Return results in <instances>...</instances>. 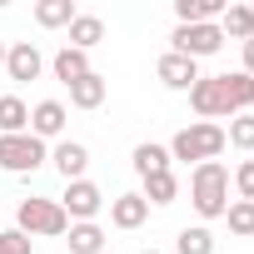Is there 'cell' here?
Listing matches in <instances>:
<instances>
[{
	"label": "cell",
	"instance_id": "obj_4",
	"mask_svg": "<svg viewBox=\"0 0 254 254\" xmlns=\"http://www.w3.org/2000/svg\"><path fill=\"white\" fill-rule=\"evenodd\" d=\"M45 160H50L45 140H35V135H0V170H10V175H35Z\"/></svg>",
	"mask_w": 254,
	"mask_h": 254
},
{
	"label": "cell",
	"instance_id": "obj_30",
	"mask_svg": "<svg viewBox=\"0 0 254 254\" xmlns=\"http://www.w3.org/2000/svg\"><path fill=\"white\" fill-rule=\"evenodd\" d=\"M140 254H160V249H140Z\"/></svg>",
	"mask_w": 254,
	"mask_h": 254
},
{
	"label": "cell",
	"instance_id": "obj_13",
	"mask_svg": "<svg viewBox=\"0 0 254 254\" xmlns=\"http://www.w3.org/2000/svg\"><path fill=\"white\" fill-rule=\"evenodd\" d=\"M50 70H55V80L70 90L75 80H85V75H90V55H85V50H70V45H60V50H55V60H50Z\"/></svg>",
	"mask_w": 254,
	"mask_h": 254
},
{
	"label": "cell",
	"instance_id": "obj_23",
	"mask_svg": "<svg viewBox=\"0 0 254 254\" xmlns=\"http://www.w3.org/2000/svg\"><path fill=\"white\" fill-rule=\"evenodd\" d=\"M140 194H145V204H175V194H180V180H175L170 170H165V175H150Z\"/></svg>",
	"mask_w": 254,
	"mask_h": 254
},
{
	"label": "cell",
	"instance_id": "obj_9",
	"mask_svg": "<svg viewBox=\"0 0 254 254\" xmlns=\"http://www.w3.org/2000/svg\"><path fill=\"white\" fill-rule=\"evenodd\" d=\"M50 165L60 170L65 185H75V180H85V170H90V150H85L80 140H60V145L50 150Z\"/></svg>",
	"mask_w": 254,
	"mask_h": 254
},
{
	"label": "cell",
	"instance_id": "obj_16",
	"mask_svg": "<svg viewBox=\"0 0 254 254\" xmlns=\"http://www.w3.org/2000/svg\"><path fill=\"white\" fill-rule=\"evenodd\" d=\"M0 135H30V105L20 95H0Z\"/></svg>",
	"mask_w": 254,
	"mask_h": 254
},
{
	"label": "cell",
	"instance_id": "obj_15",
	"mask_svg": "<svg viewBox=\"0 0 254 254\" xmlns=\"http://www.w3.org/2000/svg\"><path fill=\"white\" fill-rule=\"evenodd\" d=\"M65 244H70V254H105L110 234L90 219V224H70V229H65Z\"/></svg>",
	"mask_w": 254,
	"mask_h": 254
},
{
	"label": "cell",
	"instance_id": "obj_25",
	"mask_svg": "<svg viewBox=\"0 0 254 254\" xmlns=\"http://www.w3.org/2000/svg\"><path fill=\"white\" fill-rule=\"evenodd\" d=\"M224 145H234V150H254V115H234V120H229Z\"/></svg>",
	"mask_w": 254,
	"mask_h": 254
},
{
	"label": "cell",
	"instance_id": "obj_1",
	"mask_svg": "<svg viewBox=\"0 0 254 254\" xmlns=\"http://www.w3.org/2000/svg\"><path fill=\"white\" fill-rule=\"evenodd\" d=\"M190 199H194V214H199V219H224V209H229V170H224L219 160L194 165V175H190Z\"/></svg>",
	"mask_w": 254,
	"mask_h": 254
},
{
	"label": "cell",
	"instance_id": "obj_28",
	"mask_svg": "<svg viewBox=\"0 0 254 254\" xmlns=\"http://www.w3.org/2000/svg\"><path fill=\"white\" fill-rule=\"evenodd\" d=\"M244 75H254V40H244Z\"/></svg>",
	"mask_w": 254,
	"mask_h": 254
},
{
	"label": "cell",
	"instance_id": "obj_24",
	"mask_svg": "<svg viewBox=\"0 0 254 254\" xmlns=\"http://www.w3.org/2000/svg\"><path fill=\"white\" fill-rule=\"evenodd\" d=\"M224 219H229V234L254 239V204H249V199H234V204L224 209Z\"/></svg>",
	"mask_w": 254,
	"mask_h": 254
},
{
	"label": "cell",
	"instance_id": "obj_12",
	"mask_svg": "<svg viewBox=\"0 0 254 254\" xmlns=\"http://www.w3.org/2000/svg\"><path fill=\"white\" fill-rule=\"evenodd\" d=\"M155 70H160L165 90H194V80H199V65H194V60H185V55H175V50H165Z\"/></svg>",
	"mask_w": 254,
	"mask_h": 254
},
{
	"label": "cell",
	"instance_id": "obj_20",
	"mask_svg": "<svg viewBox=\"0 0 254 254\" xmlns=\"http://www.w3.org/2000/svg\"><path fill=\"white\" fill-rule=\"evenodd\" d=\"M219 35H234V40H254V5H234L219 15Z\"/></svg>",
	"mask_w": 254,
	"mask_h": 254
},
{
	"label": "cell",
	"instance_id": "obj_22",
	"mask_svg": "<svg viewBox=\"0 0 254 254\" xmlns=\"http://www.w3.org/2000/svg\"><path fill=\"white\" fill-rule=\"evenodd\" d=\"M175 254H214V234L204 224H185L175 234Z\"/></svg>",
	"mask_w": 254,
	"mask_h": 254
},
{
	"label": "cell",
	"instance_id": "obj_3",
	"mask_svg": "<svg viewBox=\"0 0 254 254\" xmlns=\"http://www.w3.org/2000/svg\"><path fill=\"white\" fill-rule=\"evenodd\" d=\"M15 229H20V234H45V239H60V234L70 229V214L60 209V199L30 194V199H20V209H15Z\"/></svg>",
	"mask_w": 254,
	"mask_h": 254
},
{
	"label": "cell",
	"instance_id": "obj_14",
	"mask_svg": "<svg viewBox=\"0 0 254 254\" xmlns=\"http://www.w3.org/2000/svg\"><path fill=\"white\" fill-rule=\"evenodd\" d=\"M105 95H110V80H105L100 70H90L85 80H75V85H70V105H75V110H100V105H105Z\"/></svg>",
	"mask_w": 254,
	"mask_h": 254
},
{
	"label": "cell",
	"instance_id": "obj_7",
	"mask_svg": "<svg viewBox=\"0 0 254 254\" xmlns=\"http://www.w3.org/2000/svg\"><path fill=\"white\" fill-rule=\"evenodd\" d=\"M190 105H194V115L199 120H234V110H229V95H224V80L219 75H199L194 80V90H190Z\"/></svg>",
	"mask_w": 254,
	"mask_h": 254
},
{
	"label": "cell",
	"instance_id": "obj_5",
	"mask_svg": "<svg viewBox=\"0 0 254 254\" xmlns=\"http://www.w3.org/2000/svg\"><path fill=\"white\" fill-rule=\"evenodd\" d=\"M219 45H224L219 25H175V35H170V50L185 55V60H194V65L204 55H219Z\"/></svg>",
	"mask_w": 254,
	"mask_h": 254
},
{
	"label": "cell",
	"instance_id": "obj_11",
	"mask_svg": "<svg viewBox=\"0 0 254 254\" xmlns=\"http://www.w3.org/2000/svg\"><path fill=\"white\" fill-rule=\"evenodd\" d=\"M145 219H150V204H145V194H140V190L115 194V199H110V224H115V229H140Z\"/></svg>",
	"mask_w": 254,
	"mask_h": 254
},
{
	"label": "cell",
	"instance_id": "obj_27",
	"mask_svg": "<svg viewBox=\"0 0 254 254\" xmlns=\"http://www.w3.org/2000/svg\"><path fill=\"white\" fill-rule=\"evenodd\" d=\"M234 190H239V199L254 204V160H244V165L234 170Z\"/></svg>",
	"mask_w": 254,
	"mask_h": 254
},
{
	"label": "cell",
	"instance_id": "obj_6",
	"mask_svg": "<svg viewBox=\"0 0 254 254\" xmlns=\"http://www.w3.org/2000/svg\"><path fill=\"white\" fill-rule=\"evenodd\" d=\"M60 209L70 214V224H90V219L105 209V190H100L95 180H75V185H65Z\"/></svg>",
	"mask_w": 254,
	"mask_h": 254
},
{
	"label": "cell",
	"instance_id": "obj_29",
	"mask_svg": "<svg viewBox=\"0 0 254 254\" xmlns=\"http://www.w3.org/2000/svg\"><path fill=\"white\" fill-rule=\"evenodd\" d=\"M5 50H10V45H5V40H0V70H5Z\"/></svg>",
	"mask_w": 254,
	"mask_h": 254
},
{
	"label": "cell",
	"instance_id": "obj_10",
	"mask_svg": "<svg viewBox=\"0 0 254 254\" xmlns=\"http://www.w3.org/2000/svg\"><path fill=\"white\" fill-rule=\"evenodd\" d=\"M65 120H70V110H65L60 100H40V105L30 110V135H35V140H60V135H65Z\"/></svg>",
	"mask_w": 254,
	"mask_h": 254
},
{
	"label": "cell",
	"instance_id": "obj_17",
	"mask_svg": "<svg viewBox=\"0 0 254 254\" xmlns=\"http://www.w3.org/2000/svg\"><path fill=\"white\" fill-rule=\"evenodd\" d=\"M224 80V95H229V110L234 115H254V75L234 70V75H219Z\"/></svg>",
	"mask_w": 254,
	"mask_h": 254
},
{
	"label": "cell",
	"instance_id": "obj_21",
	"mask_svg": "<svg viewBox=\"0 0 254 254\" xmlns=\"http://www.w3.org/2000/svg\"><path fill=\"white\" fill-rule=\"evenodd\" d=\"M130 165H135V175H140V180H150V175H165V170H170V150H165V145H135Z\"/></svg>",
	"mask_w": 254,
	"mask_h": 254
},
{
	"label": "cell",
	"instance_id": "obj_26",
	"mask_svg": "<svg viewBox=\"0 0 254 254\" xmlns=\"http://www.w3.org/2000/svg\"><path fill=\"white\" fill-rule=\"evenodd\" d=\"M0 254H30V234H20V229H0Z\"/></svg>",
	"mask_w": 254,
	"mask_h": 254
},
{
	"label": "cell",
	"instance_id": "obj_18",
	"mask_svg": "<svg viewBox=\"0 0 254 254\" xmlns=\"http://www.w3.org/2000/svg\"><path fill=\"white\" fill-rule=\"evenodd\" d=\"M100 40H105V20L100 15H75L70 20V50H85L90 55Z\"/></svg>",
	"mask_w": 254,
	"mask_h": 254
},
{
	"label": "cell",
	"instance_id": "obj_19",
	"mask_svg": "<svg viewBox=\"0 0 254 254\" xmlns=\"http://www.w3.org/2000/svg\"><path fill=\"white\" fill-rule=\"evenodd\" d=\"M75 15H80L75 0H40L35 5V25H45V30H70Z\"/></svg>",
	"mask_w": 254,
	"mask_h": 254
},
{
	"label": "cell",
	"instance_id": "obj_2",
	"mask_svg": "<svg viewBox=\"0 0 254 254\" xmlns=\"http://www.w3.org/2000/svg\"><path fill=\"white\" fill-rule=\"evenodd\" d=\"M165 150H170V160H194V165L219 160V155H224V125H214V120H194V125H185V130H180Z\"/></svg>",
	"mask_w": 254,
	"mask_h": 254
},
{
	"label": "cell",
	"instance_id": "obj_8",
	"mask_svg": "<svg viewBox=\"0 0 254 254\" xmlns=\"http://www.w3.org/2000/svg\"><path fill=\"white\" fill-rule=\"evenodd\" d=\"M40 70H45V55H40L30 40H15V45L5 50V75H10L15 85H30V80H40Z\"/></svg>",
	"mask_w": 254,
	"mask_h": 254
}]
</instances>
